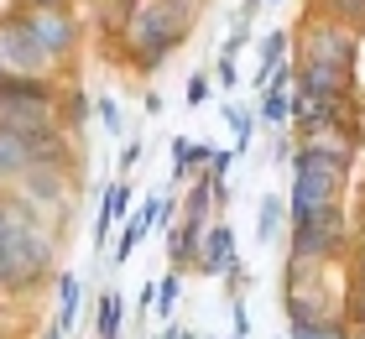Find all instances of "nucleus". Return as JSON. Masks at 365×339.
I'll return each mask as SVG.
<instances>
[{"mask_svg": "<svg viewBox=\"0 0 365 339\" xmlns=\"http://www.w3.org/2000/svg\"><path fill=\"white\" fill-rule=\"evenodd\" d=\"M0 126L11 131H47V89L31 79L0 84Z\"/></svg>", "mask_w": 365, "mask_h": 339, "instance_id": "1", "label": "nucleus"}, {"mask_svg": "<svg viewBox=\"0 0 365 339\" xmlns=\"http://www.w3.org/2000/svg\"><path fill=\"white\" fill-rule=\"evenodd\" d=\"M182 16H188V6H146L141 11V21H136V47H141V58L146 63H157L168 47L182 37Z\"/></svg>", "mask_w": 365, "mask_h": 339, "instance_id": "2", "label": "nucleus"}, {"mask_svg": "<svg viewBox=\"0 0 365 339\" xmlns=\"http://www.w3.org/2000/svg\"><path fill=\"white\" fill-rule=\"evenodd\" d=\"M47 53L37 47V37H31V26H26V16L21 21H0V84L16 79V68H31V63H42Z\"/></svg>", "mask_w": 365, "mask_h": 339, "instance_id": "3", "label": "nucleus"}, {"mask_svg": "<svg viewBox=\"0 0 365 339\" xmlns=\"http://www.w3.org/2000/svg\"><path fill=\"white\" fill-rule=\"evenodd\" d=\"M47 146H53L47 131H11V126H0V173H26Z\"/></svg>", "mask_w": 365, "mask_h": 339, "instance_id": "4", "label": "nucleus"}, {"mask_svg": "<svg viewBox=\"0 0 365 339\" xmlns=\"http://www.w3.org/2000/svg\"><path fill=\"white\" fill-rule=\"evenodd\" d=\"M339 246V209H324L297 225V241H292V261H308V256H329Z\"/></svg>", "mask_w": 365, "mask_h": 339, "instance_id": "5", "label": "nucleus"}, {"mask_svg": "<svg viewBox=\"0 0 365 339\" xmlns=\"http://www.w3.org/2000/svg\"><path fill=\"white\" fill-rule=\"evenodd\" d=\"M26 26H31V37H37V47H42L47 58L63 53V47L73 42V21H68V16H53V6L31 11V16H26Z\"/></svg>", "mask_w": 365, "mask_h": 339, "instance_id": "6", "label": "nucleus"}, {"mask_svg": "<svg viewBox=\"0 0 365 339\" xmlns=\"http://www.w3.org/2000/svg\"><path fill=\"white\" fill-rule=\"evenodd\" d=\"M350 68H339V63H319L313 58L308 68H303V94H344L350 89Z\"/></svg>", "mask_w": 365, "mask_h": 339, "instance_id": "7", "label": "nucleus"}, {"mask_svg": "<svg viewBox=\"0 0 365 339\" xmlns=\"http://www.w3.org/2000/svg\"><path fill=\"white\" fill-rule=\"evenodd\" d=\"M339 99H344V94H303V99H297V115H303V126H308V131H324V126H334V115H339Z\"/></svg>", "mask_w": 365, "mask_h": 339, "instance_id": "8", "label": "nucleus"}, {"mask_svg": "<svg viewBox=\"0 0 365 339\" xmlns=\"http://www.w3.org/2000/svg\"><path fill=\"white\" fill-rule=\"evenodd\" d=\"M209 251H204V271H225L230 261H235V235H230V225H220V230H209V241H204Z\"/></svg>", "mask_w": 365, "mask_h": 339, "instance_id": "9", "label": "nucleus"}, {"mask_svg": "<svg viewBox=\"0 0 365 339\" xmlns=\"http://www.w3.org/2000/svg\"><path fill=\"white\" fill-rule=\"evenodd\" d=\"M152 219H157V203H152V209H141L136 219H125V230H120V246H115V261H130V251H136V246L146 241Z\"/></svg>", "mask_w": 365, "mask_h": 339, "instance_id": "10", "label": "nucleus"}, {"mask_svg": "<svg viewBox=\"0 0 365 339\" xmlns=\"http://www.w3.org/2000/svg\"><path fill=\"white\" fill-rule=\"evenodd\" d=\"M355 58V42L344 37V31H319V63H339V68H350Z\"/></svg>", "mask_w": 365, "mask_h": 339, "instance_id": "11", "label": "nucleus"}, {"mask_svg": "<svg viewBox=\"0 0 365 339\" xmlns=\"http://www.w3.org/2000/svg\"><path fill=\"white\" fill-rule=\"evenodd\" d=\"M125 203H130V188H125V183H115V188L105 193V209H99L94 241H105V225H110V219H125Z\"/></svg>", "mask_w": 365, "mask_h": 339, "instance_id": "12", "label": "nucleus"}, {"mask_svg": "<svg viewBox=\"0 0 365 339\" xmlns=\"http://www.w3.org/2000/svg\"><path fill=\"white\" fill-rule=\"evenodd\" d=\"M73 318H78V277H63L58 282V329L68 334Z\"/></svg>", "mask_w": 365, "mask_h": 339, "instance_id": "13", "label": "nucleus"}, {"mask_svg": "<svg viewBox=\"0 0 365 339\" xmlns=\"http://www.w3.org/2000/svg\"><path fill=\"white\" fill-rule=\"evenodd\" d=\"M198 162H209V146H198V141H173V178H182V173H193Z\"/></svg>", "mask_w": 365, "mask_h": 339, "instance_id": "14", "label": "nucleus"}, {"mask_svg": "<svg viewBox=\"0 0 365 339\" xmlns=\"http://www.w3.org/2000/svg\"><path fill=\"white\" fill-rule=\"evenodd\" d=\"M292 339H344V324H339V318H303V313H297Z\"/></svg>", "mask_w": 365, "mask_h": 339, "instance_id": "15", "label": "nucleus"}, {"mask_svg": "<svg viewBox=\"0 0 365 339\" xmlns=\"http://www.w3.org/2000/svg\"><path fill=\"white\" fill-rule=\"evenodd\" d=\"M99 339H120V298L115 293L99 298Z\"/></svg>", "mask_w": 365, "mask_h": 339, "instance_id": "16", "label": "nucleus"}, {"mask_svg": "<svg viewBox=\"0 0 365 339\" xmlns=\"http://www.w3.org/2000/svg\"><path fill=\"white\" fill-rule=\"evenodd\" d=\"M277 230H282V198H261V214H256V235H261V246H267Z\"/></svg>", "mask_w": 365, "mask_h": 339, "instance_id": "17", "label": "nucleus"}, {"mask_svg": "<svg viewBox=\"0 0 365 339\" xmlns=\"http://www.w3.org/2000/svg\"><path fill=\"white\" fill-rule=\"evenodd\" d=\"M99 121H105V131H120V105H115V99H99Z\"/></svg>", "mask_w": 365, "mask_h": 339, "instance_id": "18", "label": "nucleus"}, {"mask_svg": "<svg viewBox=\"0 0 365 339\" xmlns=\"http://www.w3.org/2000/svg\"><path fill=\"white\" fill-rule=\"evenodd\" d=\"M157 287H162V293H157V303H162V313H168L173 303H178V277H168V282H157Z\"/></svg>", "mask_w": 365, "mask_h": 339, "instance_id": "19", "label": "nucleus"}, {"mask_svg": "<svg viewBox=\"0 0 365 339\" xmlns=\"http://www.w3.org/2000/svg\"><path fill=\"white\" fill-rule=\"evenodd\" d=\"M230 162H235V151H209V167H214V178H225V173H230Z\"/></svg>", "mask_w": 365, "mask_h": 339, "instance_id": "20", "label": "nucleus"}, {"mask_svg": "<svg viewBox=\"0 0 365 339\" xmlns=\"http://www.w3.org/2000/svg\"><path fill=\"white\" fill-rule=\"evenodd\" d=\"M230 121H235V141L245 146V141H251V115H240V110H230Z\"/></svg>", "mask_w": 365, "mask_h": 339, "instance_id": "21", "label": "nucleus"}, {"mask_svg": "<svg viewBox=\"0 0 365 339\" xmlns=\"http://www.w3.org/2000/svg\"><path fill=\"white\" fill-rule=\"evenodd\" d=\"M251 334V313H245V303H235V339Z\"/></svg>", "mask_w": 365, "mask_h": 339, "instance_id": "22", "label": "nucleus"}, {"mask_svg": "<svg viewBox=\"0 0 365 339\" xmlns=\"http://www.w3.org/2000/svg\"><path fill=\"white\" fill-rule=\"evenodd\" d=\"M220 84H225V89L235 84V63H230V58H220Z\"/></svg>", "mask_w": 365, "mask_h": 339, "instance_id": "23", "label": "nucleus"}, {"mask_svg": "<svg viewBox=\"0 0 365 339\" xmlns=\"http://www.w3.org/2000/svg\"><path fill=\"white\" fill-rule=\"evenodd\" d=\"M350 6L360 11V21H365V0H339V11H350Z\"/></svg>", "mask_w": 365, "mask_h": 339, "instance_id": "24", "label": "nucleus"}, {"mask_svg": "<svg viewBox=\"0 0 365 339\" xmlns=\"http://www.w3.org/2000/svg\"><path fill=\"white\" fill-rule=\"evenodd\" d=\"M355 318H360V324H365V293H360V303H355Z\"/></svg>", "mask_w": 365, "mask_h": 339, "instance_id": "25", "label": "nucleus"}, {"mask_svg": "<svg viewBox=\"0 0 365 339\" xmlns=\"http://www.w3.org/2000/svg\"><path fill=\"white\" fill-rule=\"evenodd\" d=\"M360 293H365V251H360Z\"/></svg>", "mask_w": 365, "mask_h": 339, "instance_id": "26", "label": "nucleus"}, {"mask_svg": "<svg viewBox=\"0 0 365 339\" xmlns=\"http://www.w3.org/2000/svg\"><path fill=\"white\" fill-rule=\"evenodd\" d=\"M42 339H63V329H58V324H53V329H47V334H42Z\"/></svg>", "mask_w": 365, "mask_h": 339, "instance_id": "27", "label": "nucleus"}, {"mask_svg": "<svg viewBox=\"0 0 365 339\" xmlns=\"http://www.w3.org/2000/svg\"><path fill=\"white\" fill-rule=\"evenodd\" d=\"M31 6H58V0H31Z\"/></svg>", "mask_w": 365, "mask_h": 339, "instance_id": "28", "label": "nucleus"}, {"mask_svg": "<svg viewBox=\"0 0 365 339\" xmlns=\"http://www.w3.org/2000/svg\"><path fill=\"white\" fill-rule=\"evenodd\" d=\"M251 6H261V0H251Z\"/></svg>", "mask_w": 365, "mask_h": 339, "instance_id": "29", "label": "nucleus"}]
</instances>
